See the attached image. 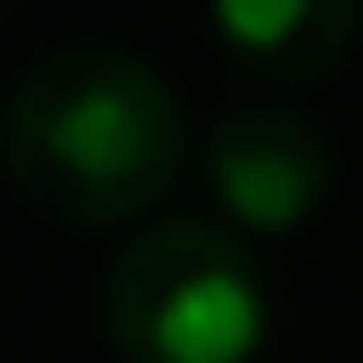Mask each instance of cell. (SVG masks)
I'll use <instances>...</instances> for the list:
<instances>
[{"instance_id":"cell-2","label":"cell","mask_w":363,"mask_h":363,"mask_svg":"<svg viewBox=\"0 0 363 363\" xmlns=\"http://www.w3.org/2000/svg\"><path fill=\"white\" fill-rule=\"evenodd\" d=\"M99 322L124 363H256L272 289L223 215H157L116 248Z\"/></svg>"},{"instance_id":"cell-3","label":"cell","mask_w":363,"mask_h":363,"mask_svg":"<svg viewBox=\"0 0 363 363\" xmlns=\"http://www.w3.org/2000/svg\"><path fill=\"white\" fill-rule=\"evenodd\" d=\"M199 174H206V199L240 240H281L330 199V140H322L314 116H297L289 99H248L231 108L199 149Z\"/></svg>"},{"instance_id":"cell-4","label":"cell","mask_w":363,"mask_h":363,"mask_svg":"<svg viewBox=\"0 0 363 363\" xmlns=\"http://www.w3.org/2000/svg\"><path fill=\"white\" fill-rule=\"evenodd\" d=\"M215 42L256 74V83H322L363 33V0H206Z\"/></svg>"},{"instance_id":"cell-1","label":"cell","mask_w":363,"mask_h":363,"mask_svg":"<svg viewBox=\"0 0 363 363\" xmlns=\"http://www.w3.org/2000/svg\"><path fill=\"white\" fill-rule=\"evenodd\" d=\"M0 165L67 231L149 223L190 174V116L149 58L108 42L42 50L0 108Z\"/></svg>"}]
</instances>
